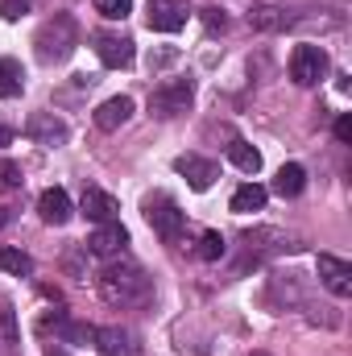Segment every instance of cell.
Listing matches in <instances>:
<instances>
[{
  "instance_id": "obj_1",
  "label": "cell",
  "mask_w": 352,
  "mask_h": 356,
  "mask_svg": "<svg viewBox=\"0 0 352 356\" xmlns=\"http://www.w3.org/2000/svg\"><path fill=\"white\" fill-rule=\"evenodd\" d=\"M95 290L108 307H137L154 294V282L145 277V269L133 261H108L95 277Z\"/></svg>"
},
{
  "instance_id": "obj_2",
  "label": "cell",
  "mask_w": 352,
  "mask_h": 356,
  "mask_svg": "<svg viewBox=\"0 0 352 356\" xmlns=\"http://www.w3.org/2000/svg\"><path fill=\"white\" fill-rule=\"evenodd\" d=\"M33 46H38V58H42L46 67L67 63V58L75 54V46H79V25H75V17H71V13H54L50 21H42Z\"/></svg>"
},
{
  "instance_id": "obj_3",
  "label": "cell",
  "mask_w": 352,
  "mask_h": 356,
  "mask_svg": "<svg viewBox=\"0 0 352 356\" xmlns=\"http://www.w3.org/2000/svg\"><path fill=\"white\" fill-rule=\"evenodd\" d=\"M145 220H150V228H154V232H158L166 245H175L178 236H182L186 211L178 207L166 191H154V195H145Z\"/></svg>"
},
{
  "instance_id": "obj_4",
  "label": "cell",
  "mask_w": 352,
  "mask_h": 356,
  "mask_svg": "<svg viewBox=\"0 0 352 356\" xmlns=\"http://www.w3.org/2000/svg\"><path fill=\"white\" fill-rule=\"evenodd\" d=\"M191 99H195V83L178 75V79H166V83H158V88L150 91V112L162 116V120H170V116H182L191 108Z\"/></svg>"
},
{
  "instance_id": "obj_5",
  "label": "cell",
  "mask_w": 352,
  "mask_h": 356,
  "mask_svg": "<svg viewBox=\"0 0 352 356\" xmlns=\"http://www.w3.org/2000/svg\"><path fill=\"white\" fill-rule=\"evenodd\" d=\"M323 75H328V50L311 46V42L294 46V54H290V79L298 88H315V83H323Z\"/></svg>"
},
{
  "instance_id": "obj_6",
  "label": "cell",
  "mask_w": 352,
  "mask_h": 356,
  "mask_svg": "<svg viewBox=\"0 0 352 356\" xmlns=\"http://www.w3.org/2000/svg\"><path fill=\"white\" fill-rule=\"evenodd\" d=\"M125 245H129V232H125V224H120V220L99 224L88 241H83V249H88L91 257H108V261H112V257H120V253H125Z\"/></svg>"
},
{
  "instance_id": "obj_7",
  "label": "cell",
  "mask_w": 352,
  "mask_h": 356,
  "mask_svg": "<svg viewBox=\"0 0 352 356\" xmlns=\"http://www.w3.org/2000/svg\"><path fill=\"white\" fill-rule=\"evenodd\" d=\"M186 17H191L186 0H150V8H145V21L154 33H178L186 25Z\"/></svg>"
},
{
  "instance_id": "obj_8",
  "label": "cell",
  "mask_w": 352,
  "mask_h": 356,
  "mask_svg": "<svg viewBox=\"0 0 352 356\" xmlns=\"http://www.w3.org/2000/svg\"><path fill=\"white\" fill-rule=\"evenodd\" d=\"M249 25H253L257 33H282V29L294 25V13H290L286 4H278V0H257V4L249 8Z\"/></svg>"
},
{
  "instance_id": "obj_9",
  "label": "cell",
  "mask_w": 352,
  "mask_h": 356,
  "mask_svg": "<svg viewBox=\"0 0 352 356\" xmlns=\"http://www.w3.org/2000/svg\"><path fill=\"white\" fill-rule=\"evenodd\" d=\"M25 137L38 141V145H63V141L71 137V129H67V120H58L54 112H33L29 124H25Z\"/></svg>"
},
{
  "instance_id": "obj_10",
  "label": "cell",
  "mask_w": 352,
  "mask_h": 356,
  "mask_svg": "<svg viewBox=\"0 0 352 356\" xmlns=\"http://www.w3.org/2000/svg\"><path fill=\"white\" fill-rule=\"evenodd\" d=\"M175 170L186 178L191 191H207V186L220 178V166H216L211 158H199V154H182V158L175 162Z\"/></svg>"
},
{
  "instance_id": "obj_11",
  "label": "cell",
  "mask_w": 352,
  "mask_h": 356,
  "mask_svg": "<svg viewBox=\"0 0 352 356\" xmlns=\"http://www.w3.org/2000/svg\"><path fill=\"white\" fill-rule=\"evenodd\" d=\"M95 54H99L104 67L120 71V67L133 63V38H125V33H95Z\"/></svg>"
},
{
  "instance_id": "obj_12",
  "label": "cell",
  "mask_w": 352,
  "mask_h": 356,
  "mask_svg": "<svg viewBox=\"0 0 352 356\" xmlns=\"http://www.w3.org/2000/svg\"><path fill=\"white\" fill-rule=\"evenodd\" d=\"M319 282H323L336 298H349V294H352V266L344 261V257L319 253Z\"/></svg>"
},
{
  "instance_id": "obj_13",
  "label": "cell",
  "mask_w": 352,
  "mask_h": 356,
  "mask_svg": "<svg viewBox=\"0 0 352 356\" xmlns=\"http://www.w3.org/2000/svg\"><path fill=\"white\" fill-rule=\"evenodd\" d=\"M38 211H42V220H46V224L63 228V224H71V216H75V203H71V195H67L63 186H50V191H42V199H38Z\"/></svg>"
},
{
  "instance_id": "obj_14",
  "label": "cell",
  "mask_w": 352,
  "mask_h": 356,
  "mask_svg": "<svg viewBox=\"0 0 352 356\" xmlns=\"http://www.w3.org/2000/svg\"><path fill=\"white\" fill-rule=\"evenodd\" d=\"M79 211L95 220V224H108V220H116V211H120V203L108 195V191H99V186H83V195H79Z\"/></svg>"
},
{
  "instance_id": "obj_15",
  "label": "cell",
  "mask_w": 352,
  "mask_h": 356,
  "mask_svg": "<svg viewBox=\"0 0 352 356\" xmlns=\"http://www.w3.org/2000/svg\"><path fill=\"white\" fill-rule=\"evenodd\" d=\"M91 344L99 348V356H137V340L125 327H95Z\"/></svg>"
},
{
  "instance_id": "obj_16",
  "label": "cell",
  "mask_w": 352,
  "mask_h": 356,
  "mask_svg": "<svg viewBox=\"0 0 352 356\" xmlns=\"http://www.w3.org/2000/svg\"><path fill=\"white\" fill-rule=\"evenodd\" d=\"M129 116H133V99H129V95H112V99H104V104L95 108V129L116 133Z\"/></svg>"
},
{
  "instance_id": "obj_17",
  "label": "cell",
  "mask_w": 352,
  "mask_h": 356,
  "mask_svg": "<svg viewBox=\"0 0 352 356\" xmlns=\"http://www.w3.org/2000/svg\"><path fill=\"white\" fill-rule=\"evenodd\" d=\"M265 199H269V191H265V186L245 182V186H237V191H232V203H228V207H232L237 216H253V211H262V207H265Z\"/></svg>"
},
{
  "instance_id": "obj_18",
  "label": "cell",
  "mask_w": 352,
  "mask_h": 356,
  "mask_svg": "<svg viewBox=\"0 0 352 356\" xmlns=\"http://www.w3.org/2000/svg\"><path fill=\"white\" fill-rule=\"evenodd\" d=\"M303 186H307V170H303L298 162H286V166L273 175V195H282V199L303 195Z\"/></svg>"
},
{
  "instance_id": "obj_19",
  "label": "cell",
  "mask_w": 352,
  "mask_h": 356,
  "mask_svg": "<svg viewBox=\"0 0 352 356\" xmlns=\"http://www.w3.org/2000/svg\"><path fill=\"white\" fill-rule=\"evenodd\" d=\"M25 88V71L17 58H0V99H17Z\"/></svg>"
},
{
  "instance_id": "obj_20",
  "label": "cell",
  "mask_w": 352,
  "mask_h": 356,
  "mask_svg": "<svg viewBox=\"0 0 352 356\" xmlns=\"http://www.w3.org/2000/svg\"><path fill=\"white\" fill-rule=\"evenodd\" d=\"M228 158H232V166H237V170H245V175H257V170H262V154H257L245 137H232Z\"/></svg>"
},
{
  "instance_id": "obj_21",
  "label": "cell",
  "mask_w": 352,
  "mask_h": 356,
  "mask_svg": "<svg viewBox=\"0 0 352 356\" xmlns=\"http://www.w3.org/2000/svg\"><path fill=\"white\" fill-rule=\"evenodd\" d=\"M0 269L13 273V277H29L33 273V257L21 253V249H0Z\"/></svg>"
},
{
  "instance_id": "obj_22",
  "label": "cell",
  "mask_w": 352,
  "mask_h": 356,
  "mask_svg": "<svg viewBox=\"0 0 352 356\" xmlns=\"http://www.w3.org/2000/svg\"><path fill=\"white\" fill-rule=\"evenodd\" d=\"M91 4H95V13L108 17V21H125V17L133 13V0H91Z\"/></svg>"
},
{
  "instance_id": "obj_23",
  "label": "cell",
  "mask_w": 352,
  "mask_h": 356,
  "mask_svg": "<svg viewBox=\"0 0 352 356\" xmlns=\"http://www.w3.org/2000/svg\"><path fill=\"white\" fill-rule=\"evenodd\" d=\"M199 257L203 261H220L224 257V236L220 232H203L199 236Z\"/></svg>"
},
{
  "instance_id": "obj_24",
  "label": "cell",
  "mask_w": 352,
  "mask_h": 356,
  "mask_svg": "<svg viewBox=\"0 0 352 356\" xmlns=\"http://www.w3.org/2000/svg\"><path fill=\"white\" fill-rule=\"evenodd\" d=\"M25 178H21V166L17 162H8V158H0V191H17Z\"/></svg>"
},
{
  "instance_id": "obj_25",
  "label": "cell",
  "mask_w": 352,
  "mask_h": 356,
  "mask_svg": "<svg viewBox=\"0 0 352 356\" xmlns=\"http://www.w3.org/2000/svg\"><path fill=\"white\" fill-rule=\"evenodd\" d=\"M0 13H4L8 21H21V17L29 13V4H25V0H0Z\"/></svg>"
},
{
  "instance_id": "obj_26",
  "label": "cell",
  "mask_w": 352,
  "mask_h": 356,
  "mask_svg": "<svg viewBox=\"0 0 352 356\" xmlns=\"http://www.w3.org/2000/svg\"><path fill=\"white\" fill-rule=\"evenodd\" d=\"M203 21H207V29H224V25H228L224 8H203Z\"/></svg>"
},
{
  "instance_id": "obj_27",
  "label": "cell",
  "mask_w": 352,
  "mask_h": 356,
  "mask_svg": "<svg viewBox=\"0 0 352 356\" xmlns=\"http://www.w3.org/2000/svg\"><path fill=\"white\" fill-rule=\"evenodd\" d=\"M336 141H344V145L352 141V116H340L336 120Z\"/></svg>"
},
{
  "instance_id": "obj_28",
  "label": "cell",
  "mask_w": 352,
  "mask_h": 356,
  "mask_svg": "<svg viewBox=\"0 0 352 356\" xmlns=\"http://www.w3.org/2000/svg\"><path fill=\"white\" fill-rule=\"evenodd\" d=\"M8 141H13V129H4V124H0V145H8Z\"/></svg>"
},
{
  "instance_id": "obj_29",
  "label": "cell",
  "mask_w": 352,
  "mask_h": 356,
  "mask_svg": "<svg viewBox=\"0 0 352 356\" xmlns=\"http://www.w3.org/2000/svg\"><path fill=\"white\" fill-rule=\"evenodd\" d=\"M8 220H13V216H8V207H0V228H4Z\"/></svg>"
},
{
  "instance_id": "obj_30",
  "label": "cell",
  "mask_w": 352,
  "mask_h": 356,
  "mask_svg": "<svg viewBox=\"0 0 352 356\" xmlns=\"http://www.w3.org/2000/svg\"><path fill=\"white\" fill-rule=\"evenodd\" d=\"M46 356H67V353H63V348H50V353H46Z\"/></svg>"
},
{
  "instance_id": "obj_31",
  "label": "cell",
  "mask_w": 352,
  "mask_h": 356,
  "mask_svg": "<svg viewBox=\"0 0 352 356\" xmlns=\"http://www.w3.org/2000/svg\"><path fill=\"white\" fill-rule=\"evenodd\" d=\"M253 356H269V353H253Z\"/></svg>"
}]
</instances>
